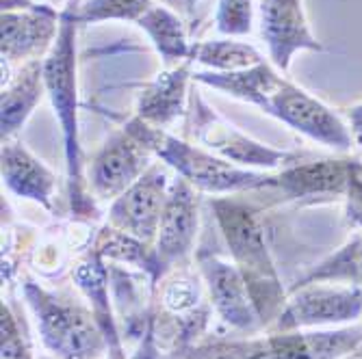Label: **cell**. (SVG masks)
I'll list each match as a JSON object with an SVG mask.
<instances>
[{"instance_id": "52a82bcc", "label": "cell", "mask_w": 362, "mask_h": 359, "mask_svg": "<svg viewBox=\"0 0 362 359\" xmlns=\"http://www.w3.org/2000/svg\"><path fill=\"white\" fill-rule=\"evenodd\" d=\"M291 299L274 320V331H295L321 324H341L362 314L360 286L308 284L291 290Z\"/></svg>"}, {"instance_id": "f1b7e54d", "label": "cell", "mask_w": 362, "mask_h": 359, "mask_svg": "<svg viewBox=\"0 0 362 359\" xmlns=\"http://www.w3.org/2000/svg\"><path fill=\"white\" fill-rule=\"evenodd\" d=\"M347 219L362 230V162L351 160V174L347 184Z\"/></svg>"}, {"instance_id": "d6986e66", "label": "cell", "mask_w": 362, "mask_h": 359, "mask_svg": "<svg viewBox=\"0 0 362 359\" xmlns=\"http://www.w3.org/2000/svg\"><path fill=\"white\" fill-rule=\"evenodd\" d=\"M282 78L284 76L276 72V65L267 61H262L247 70H239V72H195L193 74L195 83L223 91L241 102L254 104L262 113L267 111V104L272 100L274 91L280 87Z\"/></svg>"}, {"instance_id": "cb8c5ba5", "label": "cell", "mask_w": 362, "mask_h": 359, "mask_svg": "<svg viewBox=\"0 0 362 359\" xmlns=\"http://www.w3.org/2000/svg\"><path fill=\"white\" fill-rule=\"evenodd\" d=\"M93 251H98L103 257H111L117 260V262H128V264H135L139 269H144L146 273H150L152 281H154V251L148 243L124 234L119 230H115L113 225H107L105 230L98 234Z\"/></svg>"}, {"instance_id": "ffe728a7", "label": "cell", "mask_w": 362, "mask_h": 359, "mask_svg": "<svg viewBox=\"0 0 362 359\" xmlns=\"http://www.w3.org/2000/svg\"><path fill=\"white\" fill-rule=\"evenodd\" d=\"M137 26L150 37L165 68H176V65L189 61L193 44L189 42L187 22L180 16L163 5H154L139 18Z\"/></svg>"}, {"instance_id": "277c9868", "label": "cell", "mask_w": 362, "mask_h": 359, "mask_svg": "<svg viewBox=\"0 0 362 359\" xmlns=\"http://www.w3.org/2000/svg\"><path fill=\"white\" fill-rule=\"evenodd\" d=\"M28 305L35 312L42 342L59 359H98L109 340L93 312L35 284H24Z\"/></svg>"}, {"instance_id": "9c48e42d", "label": "cell", "mask_w": 362, "mask_h": 359, "mask_svg": "<svg viewBox=\"0 0 362 359\" xmlns=\"http://www.w3.org/2000/svg\"><path fill=\"white\" fill-rule=\"evenodd\" d=\"M197 227H200V197L197 190L182 178L170 188V200L163 212L154 241V281L163 279L172 269L187 264L193 251Z\"/></svg>"}, {"instance_id": "2e32d148", "label": "cell", "mask_w": 362, "mask_h": 359, "mask_svg": "<svg viewBox=\"0 0 362 359\" xmlns=\"http://www.w3.org/2000/svg\"><path fill=\"white\" fill-rule=\"evenodd\" d=\"M272 359H343L362 346V327L332 331H280L267 340Z\"/></svg>"}, {"instance_id": "603a6c76", "label": "cell", "mask_w": 362, "mask_h": 359, "mask_svg": "<svg viewBox=\"0 0 362 359\" xmlns=\"http://www.w3.org/2000/svg\"><path fill=\"white\" fill-rule=\"evenodd\" d=\"M323 281H334V284L345 281L349 286L362 288V230L343 249L332 253L325 262H321L317 269L304 275L293 288L308 286V284H323Z\"/></svg>"}, {"instance_id": "5b68a950", "label": "cell", "mask_w": 362, "mask_h": 359, "mask_svg": "<svg viewBox=\"0 0 362 359\" xmlns=\"http://www.w3.org/2000/svg\"><path fill=\"white\" fill-rule=\"evenodd\" d=\"M187 135L193 137L202 147L213 152L215 156L233 162L239 167H258V169H278L300 162L308 156V152H286L262 145L256 139L247 137L226 121L215 109L202 97L195 87L189 93V109H187Z\"/></svg>"}, {"instance_id": "ac0fdd59", "label": "cell", "mask_w": 362, "mask_h": 359, "mask_svg": "<svg viewBox=\"0 0 362 359\" xmlns=\"http://www.w3.org/2000/svg\"><path fill=\"white\" fill-rule=\"evenodd\" d=\"M44 93V59L20 65L9 80L3 83V102H0V137L3 141L13 139V135L42 102Z\"/></svg>"}, {"instance_id": "3957f363", "label": "cell", "mask_w": 362, "mask_h": 359, "mask_svg": "<svg viewBox=\"0 0 362 359\" xmlns=\"http://www.w3.org/2000/svg\"><path fill=\"white\" fill-rule=\"evenodd\" d=\"M209 206L233 253L235 264L247 281L262 324L276 320L286 305L284 290L276 275L256 210L239 197H215Z\"/></svg>"}, {"instance_id": "6da1fadb", "label": "cell", "mask_w": 362, "mask_h": 359, "mask_svg": "<svg viewBox=\"0 0 362 359\" xmlns=\"http://www.w3.org/2000/svg\"><path fill=\"white\" fill-rule=\"evenodd\" d=\"M81 0H72L61 9V26L54 46L44 59V83L50 104L61 126L65 174H68V200L76 217H91L95 212L89 182L85 178V160L78 135V52L76 30Z\"/></svg>"}, {"instance_id": "30bf717a", "label": "cell", "mask_w": 362, "mask_h": 359, "mask_svg": "<svg viewBox=\"0 0 362 359\" xmlns=\"http://www.w3.org/2000/svg\"><path fill=\"white\" fill-rule=\"evenodd\" d=\"M170 188L172 184L165 167L152 162V167L133 186L111 202L109 225L152 245L170 200Z\"/></svg>"}, {"instance_id": "44dd1931", "label": "cell", "mask_w": 362, "mask_h": 359, "mask_svg": "<svg viewBox=\"0 0 362 359\" xmlns=\"http://www.w3.org/2000/svg\"><path fill=\"white\" fill-rule=\"evenodd\" d=\"M76 286L85 292L87 299L91 301V312L103 327L107 340H109V351L113 353V359H124L122 346L117 340L115 331V320L111 316L109 308V288H107V269L103 264V255L98 251H91V255L76 269L74 273Z\"/></svg>"}, {"instance_id": "f546056e", "label": "cell", "mask_w": 362, "mask_h": 359, "mask_svg": "<svg viewBox=\"0 0 362 359\" xmlns=\"http://www.w3.org/2000/svg\"><path fill=\"white\" fill-rule=\"evenodd\" d=\"M156 3L163 5V7H168L176 16H180L187 22L189 30L195 32L197 24H200L202 18H204V9H206L209 0H156Z\"/></svg>"}, {"instance_id": "1f68e13d", "label": "cell", "mask_w": 362, "mask_h": 359, "mask_svg": "<svg viewBox=\"0 0 362 359\" xmlns=\"http://www.w3.org/2000/svg\"><path fill=\"white\" fill-rule=\"evenodd\" d=\"M133 359H156V348H154V320H150L146 338L141 340V348L135 353Z\"/></svg>"}, {"instance_id": "5bb4252c", "label": "cell", "mask_w": 362, "mask_h": 359, "mask_svg": "<svg viewBox=\"0 0 362 359\" xmlns=\"http://www.w3.org/2000/svg\"><path fill=\"white\" fill-rule=\"evenodd\" d=\"M191 63L193 61H185L176 68H165L152 80L139 85L135 117L160 130H168L185 117L191 93L189 85L193 80Z\"/></svg>"}, {"instance_id": "9a60e30c", "label": "cell", "mask_w": 362, "mask_h": 359, "mask_svg": "<svg viewBox=\"0 0 362 359\" xmlns=\"http://www.w3.org/2000/svg\"><path fill=\"white\" fill-rule=\"evenodd\" d=\"M354 158H313L310 154L276 174V188L288 200L345 195Z\"/></svg>"}, {"instance_id": "e0dca14e", "label": "cell", "mask_w": 362, "mask_h": 359, "mask_svg": "<svg viewBox=\"0 0 362 359\" xmlns=\"http://www.w3.org/2000/svg\"><path fill=\"white\" fill-rule=\"evenodd\" d=\"M0 162H3V180L13 195L52 210L57 178L35 154L18 141H3Z\"/></svg>"}, {"instance_id": "d4e9b609", "label": "cell", "mask_w": 362, "mask_h": 359, "mask_svg": "<svg viewBox=\"0 0 362 359\" xmlns=\"http://www.w3.org/2000/svg\"><path fill=\"white\" fill-rule=\"evenodd\" d=\"M156 5V0H85L78 5V24H100V22H133L137 24L144 13Z\"/></svg>"}, {"instance_id": "ba28073f", "label": "cell", "mask_w": 362, "mask_h": 359, "mask_svg": "<svg viewBox=\"0 0 362 359\" xmlns=\"http://www.w3.org/2000/svg\"><path fill=\"white\" fill-rule=\"evenodd\" d=\"M152 160L154 154L122 126L111 133L105 145L91 158L87 176L89 190L95 200L115 202L152 167Z\"/></svg>"}, {"instance_id": "83f0119b", "label": "cell", "mask_w": 362, "mask_h": 359, "mask_svg": "<svg viewBox=\"0 0 362 359\" xmlns=\"http://www.w3.org/2000/svg\"><path fill=\"white\" fill-rule=\"evenodd\" d=\"M197 301H200V286L191 277L178 275L163 288V303L176 314H187L195 310Z\"/></svg>"}, {"instance_id": "d6a6232c", "label": "cell", "mask_w": 362, "mask_h": 359, "mask_svg": "<svg viewBox=\"0 0 362 359\" xmlns=\"http://www.w3.org/2000/svg\"><path fill=\"white\" fill-rule=\"evenodd\" d=\"M40 3H46V5H52V7H59L63 9L68 3H72V0H40Z\"/></svg>"}, {"instance_id": "7a4b0ae2", "label": "cell", "mask_w": 362, "mask_h": 359, "mask_svg": "<svg viewBox=\"0 0 362 359\" xmlns=\"http://www.w3.org/2000/svg\"><path fill=\"white\" fill-rule=\"evenodd\" d=\"M128 128L160 162L172 167L178 178L187 180L195 190L209 195H237L247 190L276 188V174L254 171L233 165L202 145L170 135L168 130L154 128L139 117L124 121Z\"/></svg>"}, {"instance_id": "7402d4cb", "label": "cell", "mask_w": 362, "mask_h": 359, "mask_svg": "<svg viewBox=\"0 0 362 359\" xmlns=\"http://www.w3.org/2000/svg\"><path fill=\"white\" fill-rule=\"evenodd\" d=\"M189 61L200 63L211 72H239L254 68L262 63V54L243 42L235 39H211V42H195L191 46Z\"/></svg>"}, {"instance_id": "4dcf8cb0", "label": "cell", "mask_w": 362, "mask_h": 359, "mask_svg": "<svg viewBox=\"0 0 362 359\" xmlns=\"http://www.w3.org/2000/svg\"><path fill=\"white\" fill-rule=\"evenodd\" d=\"M345 121H347V128L351 133V139H354V145L362 147V102L360 104H354L349 109H345Z\"/></svg>"}, {"instance_id": "7c38bea8", "label": "cell", "mask_w": 362, "mask_h": 359, "mask_svg": "<svg viewBox=\"0 0 362 359\" xmlns=\"http://www.w3.org/2000/svg\"><path fill=\"white\" fill-rule=\"evenodd\" d=\"M260 37L267 44L269 59L286 74L293 56L308 50L323 52L325 46L313 35L302 0H260Z\"/></svg>"}, {"instance_id": "484cf974", "label": "cell", "mask_w": 362, "mask_h": 359, "mask_svg": "<svg viewBox=\"0 0 362 359\" xmlns=\"http://www.w3.org/2000/svg\"><path fill=\"white\" fill-rule=\"evenodd\" d=\"M267 355H269L267 340H252V342L213 340L185 353V359H262Z\"/></svg>"}, {"instance_id": "4fadbf2b", "label": "cell", "mask_w": 362, "mask_h": 359, "mask_svg": "<svg viewBox=\"0 0 362 359\" xmlns=\"http://www.w3.org/2000/svg\"><path fill=\"white\" fill-rule=\"evenodd\" d=\"M197 262H200V271L211 290V301L219 316L235 329L256 331L262 320L239 267L235 262H223L215 253H200Z\"/></svg>"}, {"instance_id": "8fae6325", "label": "cell", "mask_w": 362, "mask_h": 359, "mask_svg": "<svg viewBox=\"0 0 362 359\" xmlns=\"http://www.w3.org/2000/svg\"><path fill=\"white\" fill-rule=\"evenodd\" d=\"M61 11L37 3L22 11H3L0 16V56L7 65H24L35 59H46L57 42Z\"/></svg>"}, {"instance_id": "4316f807", "label": "cell", "mask_w": 362, "mask_h": 359, "mask_svg": "<svg viewBox=\"0 0 362 359\" xmlns=\"http://www.w3.org/2000/svg\"><path fill=\"white\" fill-rule=\"evenodd\" d=\"M215 28L228 37L250 35L254 28V3L252 0H217Z\"/></svg>"}, {"instance_id": "8992f818", "label": "cell", "mask_w": 362, "mask_h": 359, "mask_svg": "<svg viewBox=\"0 0 362 359\" xmlns=\"http://www.w3.org/2000/svg\"><path fill=\"white\" fill-rule=\"evenodd\" d=\"M265 113L330 150L349 152L354 147L347 121L286 76L274 91Z\"/></svg>"}]
</instances>
